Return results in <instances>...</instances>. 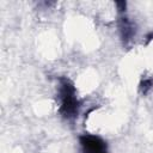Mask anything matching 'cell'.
<instances>
[{"label":"cell","instance_id":"cell-1","mask_svg":"<svg viewBox=\"0 0 153 153\" xmlns=\"http://www.w3.org/2000/svg\"><path fill=\"white\" fill-rule=\"evenodd\" d=\"M59 97H60V112L63 117L71 118L78 114L79 103L75 94V88L68 79H61L59 86Z\"/></svg>","mask_w":153,"mask_h":153},{"label":"cell","instance_id":"cell-2","mask_svg":"<svg viewBox=\"0 0 153 153\" xmlns=\"http://www.w3.org/2000/svg\"><path fill=\"white\" fill-rule=\"evenodd\" d=\"M80 143L85 153H105L106 152L105 142L98 136L84 135L80 137Z\"/></svg>","mask_w":153,"mask_h":153},{"label":"cell","instance_id":"cell-3","mask_svg":"<svg viewBox=\"0 0 153 153\" xmlns=\"http://www.w3.org/2000/svg\"><path fill=\"white\" fill-rule=\"evenodd\" d=\"M105 153H106V152H105Z\"/></svg>","mask_w":153,"mask_h":153}]
</instances>
